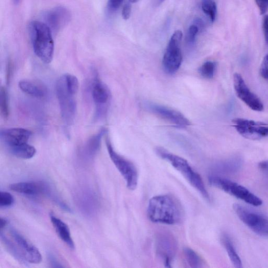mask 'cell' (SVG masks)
I'll list each match as a JSON object with an SVG mask.
<instances>
[{
    "mask_svg": "<svg viewBox=\"0 0 268 268\" xmlns=\"http://www.w3.org/2000/svg\"><path fill=\"white\" fill-rule=\"evenodd\" d=\"M182 215L180 204L171 195L154 196L149 201L147 215L152 222L176 225L181 221Z\"/></svg>",
    "mask_w": 268,
    "mask_h": 268,
    "instance_id": "obj_1",
    "label": "cell"
},
{
    "mask_svg": "<svg viewBox=\"0 0 268 268\" xmlns=\"http://www.w3.org/2000/svg\"><path fill=\"white\" fill-rule=\"evenodd\" d=\"M34 51L37 57L45 64L51 62L54 53L52 31L44 22L34 21L30 25Z\"/></svg>",
    "mask_w": 268,
    "mask_h": 268,
    "instance_id": "obj_2",
    "label": "cell"
},
{
    "mask_svg": "<svg viewBox=\"0 0 268 268\" xmlns=\"http://www.w3.org/2000/svg\"><path fill=\"white\" fill-rule=\"evenodd\" d=\"M156 152L160 158L170 163L206 201H210L201 177L193 170L187 160L161 147L156 149Z\"/></svg>",
    "mask_w": 268,
    "mask_h": 268,
    "instance_id": "obj_3",
    "label": "cell"
},
{
    "mask_svg": "<svg viewBox=\"0 0 268 268\" xmlns=\"http://www.w3.org/2000/svg\"><path fill=\"white\" fill-rule=\"evenodd\" d=\"M208 182L211 186L218 188L226 193L255 206L262 204V201L255 194L244 187L227 179L217 176L208 177Z\"/></svg>",
    "mask_w": 268,
    "mask_h": 268,
    "instance_id": "obj_4",
    "label": "cell"
},
{
    "mask_svg": "<svg viewBox=\"0 0 268 268\" xmlns=\"http://www.w3.org/2000/svg\"><path fill=\"white\" fill-rule=\"evenodd\" d=\"M106 145L109 156L124 179L127 187L134 190L138 185V174L135 166L115 150L109 137L106 138Z\"/></svg>",
    "mask_w": 268,
    "mask_h": 268,
    "instance_id": "obj_5",
    "label": "cell"
},
{
    "mask_svg": "<svg viewBox=\"0 0 268 268\" xmlns=\"http://www.w3.org/2000/svg\"><path fill=\"white\" fill-rule=\"evenodd\" d=\"M182 37V32L177 30L169 42L163 60L164 70L168 74H175L181 65L182 55L180 45Z\"/></svg>",
    "mask_w": 268,
    "mask_h": 268,
    "instance_id": "obj_6",
    "label": "cell"
},
{
    "mask_svg": "<svg viewBox=\"0 0 268 268\" xmlns=\"http://www.w3.org/2000/svg\"><path fill=\"white\" fill-rule=\"evenodd\" d=\"M56 89L62 118L67 125H71L75 118L76 103L75 95L70 93L66 87L64 76L56 83Z\"/></svg>",
    "mask_w": 268,
    "mask_h": 268,
    "instance_id": "obj_7",
    "label": "cell"
},
{
    "mask_svg": "<svg viewBox=\"0 0 268 268\" xmlns=\"http://www.w3.org/2000/svg\"><path fill=\"white\" fill-rule=\"evenodd\" d=\"M233 208L236 215L247 227L255 233L268 236V220L238 204Z\"/></svg>",
    "mask_w": 268,
    "mask_h": 268,
    "instance_id": "obj_8",
    "label": "cell"
},
{
    "mask_svg": "<svg viewBox=\"0 0 268 268\" xmlns=\"http://www.w3.org/2000/svg\"><path fill=\"white\" fill-rule=\"evenodd\" d=\"M237 132L244 137L258 140L268 136V125L255 121L237 119L233 121Z\"/></svg>",
    "mask_w": 268,
    "mask_h": 268,
    "instance_id": "obj_9",
    "label": "cell"
},
{
    "mask_svg": "<svg viewBox=\"0 0 268 268\" xmlns=\"http://www.w3.org/2000/svg\"><path fill=\"white\" fill-rule=\"evenodd\" d=\"M10 232L14 243L26 262L38 264L41 262L43 258L35 246L15 229L11 228Z\"/></svg>",
    "mask_w": 268,
    "mask_h": 268,
    "instance_id": "obj_10",
    "label": "cell"
},
{
    "mask_svg": "<svg viewBox=\"0 0 268 268\" xmlns=\"http://www.w3.org/2000/svg\"><path fill=\"white\" fill-rule=\"evenodd\" d=\"M234 86L237 96L249 108L255 111H263L262 102L256 94L250 90L241 75H234Z\"/></svg>",
    "mask_w": 268,
    "mask_h": 268,
    "instance_id": "obj_11",
    "label": "cell"
},
{
    "mask_svg": "<svg viewBox=\"0 0 268 268\" xmlns=\"http://www.w3.org/2000/svg\"><path fill=\"white\" fill-rule=\"evenodd\" d=\"M71 14L66 8L58 7L46 11L44 15L45 23L52 32L58 33L64 29L70 20Z\"/></svg>",
    "mask_w": 268,
    "mask_h": 268,
    "instance_id": "obj_12",
    "label": "cell"
},
{
    "mask_svg": "<svg viewBox=\"0 0 268 268\" xmlns=\"http://www.w3.org/2000/svg\"><path fill=\"white\" fill-rule=\"evenodd\" d=\"M147 106L154 115L179 128H186L191 125L190 122L185 116L175 110L153 103H149Z\"/></svg>",
    "mask_w": 268,
    "mask_h": 268,
    "instance_id": "obj_13",
    "label": "cell"
},
{
    "mask_svg": "<svg viewBox=\"0 0 268 268\" xmlns=\"http://www.w3.org/2000/svg\"><path fill=\"white\" fill-rule=\"evenodd\" d=\"M156 245L157 252L163 258L165 266L172 267L177 248L175 239L171 234H162L158 237Z\"/></svg>",
    "mask_w": 268,
    "mask_h": 268,
    "instance_id": "obj_14",
    "label": "cell"
},
{
    "mask_svg": "<svg viewBox=\"0 0 268 268\" xmlns=\"http://www.w3.org/2000/svg\"><path fill=\"white\" fill-rule=\"evenodd\" d=\"M92 97L96 105L97 115L101 116L106 110L110 98V92L105 84L96 78L93 83Z\"/></svg>",
    "mask_w": 268,
    "mask_h": 268,
    "instance_id": "obj_15",
    "label": "cell"
},
{
    "mask_svg": "<svg viewBox=\"0 0 268 268\" xmlns=\"http://www.w3.org/2000/svg\"><path fill=\"white\" fill-rule=\"evenodd\" d=\"M32 134L30 131L22 128L5 129L0 132L1 139L7 147L28 143Z\"/></svg>",
    "mask_w": 268,
    "mask_h": 268,
    "instance_id": "obj_16",
    "label": "cell"
},
{
    "mask_svg": "<svg viewBox=\"0 0 268 268\" xmlns=\"http://www.w3.org/2000/svg\"><path fill=\"white\" fill-rule=\"evenodd\" d=\"M10 189L22 194L35 196L47 192V187L43 182H23L13 183L9 187Z\"/></svg>",
    "mask_w": 268,
    "mask_h": 268,
    "instance_id": "obj_17",
    "label": "cell"
},
{
    "mask_svg": "<svg viewBox=\"0 0 268 268\" xmlns=\"http://www.w3.org/2000/svg\"><path fill=\"white\" fill-rule=\"evenodd\" d=\"M19 87L25 93L36 98L44 97L47 89L43 83L32 80H22L19 82Z\"/></svg>",
    "mask_w": 268,
    "mask_h": 268,
    "instance_id": "obj_18",
    "label": "cell"
},
{
    "mask_svg": "<svg viewBox=\"0 0 268 268\" xmlns=\"http://www.w3.org/2000/svg\"><path fill=\"white\" fill-rule=\"evenodd\" d=\"M50 218L56 233L62 241L70 249H74L75 244L68 226L62 220L52 215H50Z\"/></svg>",
    "mask_w": 268,
    "mask_h": 268,
    "instance_id": "obj_19",
    "label": "cell"
},
{
    "mask_svg": "<svg viewBox=\"0 0 268 268\" xmlns=\"http://www.w3.org/2000/svg\"><path fill=\"white\" fill-rule=\"evenodd\" d=\"M10 152L17 158L23 159H30L35 156L36 153L35 148L28 143L8 147Z\"/></svg>",
    "mask_w": 268,
    "mask_h": 268,
    "instance_id": "obj_20",
    "label": "cell"
},
{
    "mask_svg": "<svg viewBox=\"0 0 268 268\" xmlns=\"http://www.w3.org/2000/svg\"><path fill=\"white\" fill-rule=\"evenodd\" d=\"M222 242L234 266L237 268L242 267V260L238 255L230 238L227 235H224L222 237Z\"/></svg>",
    "mask_w": 268,
    "mask_h": 268,
    "instance_id": "obj_21",
    "label": "cell"
},
{
    "mask_svg": "<svg viewBox=\"0 0 268 268\" xmlns=\"http://www.w3.org/2000/svg\"><path fill=\"white\" fill-rule=\"evenodd\" d=\"M106 132V130L103 129L89 140L86 146V151L89 156H94L97 151L99 150L102 138Z\"/></svg>",
    "mask_w": 268,
    "mask_h": 268,
    "instance_id": "obj_22",
    "label": "cell"
},
{
    "mask_svg": "<svg viewBox=\"0 0 268 268\" xmlns=\"http://www.w3.org/2000/svg\"><path fill=\"white\" fill-rule=\"evenodd\" d=\"M184 255L188 264L194 268L202 267V261L200 257L191 248L186 247L184 249Z\"/></svg>",
    "mask_w": 268,
    "mask_h": 268,
    "instance_id": "obj_23",
    "label": "cell"
},
{
    "mask_svg": "<svg viewBox=\"0 0 268 268\" xmlns=\"http://www.w3.org/2000/svg\"><path fill=\"white\" fill-rule=\"evenodd\" d=\"M202 9L210 20L214 22L216 19L217 7L214 0H202Z\"/></svg>",
    "mask_w": 268,
    "mask_h": 268,
    "instance_id": "obj_24",
    "label": "cell"
},
{
    "mask_svg": "<svg viewBox=\"0 0 268 268\" xmlns=\"http://www.w3.org/2000/svg\"><path fill=\"white\" fill-rule=\"evenodd\" d=\"M0 111L2 117L7 119L10 115L9 97L7 90L3 87L0 89Z\"/></svg>",
    "mask_w": 268,
    "mask_h": 268,
    "instance_id": "obj_25",
    "label": "cell"
},
{
    "mask_svg": "<svg viewBox=\"0 0 268 268\" xmlns=\"http://www.w3.org/2000/svg\"><path fill=\"white\" fill-rule=\"evenodd\" d=\"M216 67V63L211 61L206 62L199 68V73L204 78L211 79L214 77Z\"/></svg>",
    "mask_w": 268,
    "mask_h": 268,
    "instance_id": "obj_26",
    "label": "cell"
},
{
    "mask_svg": "<svg viewBox=\"0 0 268 268\" xmlns=\"http://www.w3.org/2000/svg\"><path fill=\"white\" fill-rule=\"evenodd\" d=\"M64 77L68 90L70 93L75 95L78 91L79 86L77 78L71 74H66Z\"/></svg>",
    "mask_w": 268,
    "mask_h": 268,
    "instance_id": "obj_27",
    "label": "cell"
},
{
    "mask_svg": "<svg viewBox=\"0 0 268 268\" xmlns=\"http://www.w3.org/2000/svg\"><path fill=\"white\" fill-rule=\"evenodd\" d=\"M15 199L11 194L7 192H0V206L1 207H9L13 205Z\"/></svg>",
    "mask_w": 268,
    "mask_h": 268,
    "instance_id": "obj_28",
    "label": "cell"
},
{
    "mask_svg": "<svg viewBox=\"0 0 268 268\" xmlns=\"http://www.w3.org/2000/svg\"><path fill=\"white\" fill-rule=\"evenodd\" d=\"M199 31L198 28L194 24L189 27L187 36V41L189 43L193 44L194 43L196 36Z\"/></svg>",
    "mask_w": 268,
    "mask_h": 268,
    "instance_id": "obj_29",
    "label": "cell"
},
{
    "mask_svg": "<svg viewBox=\"0 0 268 268\" xmlns=\"http://www.w3.org/2000/svg\"><path fill=\"white\" fill-rule=\"evenodd\" d=\"M260 74L263 78L268 80V54L265 56L263 60L260 68Z\"/></svg>",
    "mask_w": 268,
    "mask_h": 268,
    "instance_id": "obj_30",
    "label": "cell"
},
{
    "mask_svg": "<svg viewBox=\"0 0 268 268\" xmlns=\"http://www.w3.org/2000/svg\"><path fill=\"white\" fill-rule=\"evenodd\" d=\"M132 6L130 3L126 4L123 8L122 15L123 19L125 20H128L130 19L131 15Z\"/></svg>",
    "mask_w": 268,
    "mask_h": 268,
    "instance_id": "obj_31",
    "label": "cell"
},
{
    "mask_svg": "<svg viewBox=\"0 0 268 268\" xmlns=\"http://www.w3.org/2000/svg\"><path fill=\"white\" fill-rule=\"evenodd\" d=\"M257 5L261 15H264L268 10V0H256Z\"/></svg>",
    "mask_w": 268,
    "mask_h": 268,
    "instance_id": "obj_32",
    "label": "cell"
},
{
    "mask_svg": "<svg viewBox=\"0 0 268 268\" xmlns=\"http://www.w3.org/2000/svg\"><path fill=\"white\" fill-rule=\"evenodd\" d=\"M124 0H109L108 6L112 10L118 9L123 3Z\"/></svg>",
    "mask_w": 268,
    "mask_h": 268,
    "instance_id": "obj_33",
    "label": "cell"
},
{
    "mask_svg": "<svg viewBox=\"0 0 268 268\" xmlns=\"http://www.w3.org/2000/svg\"><path fill=\"white\" fill-rule=\"evenodd\" d=\"M262 27L264 38L268 44V15L265 16L263 19Z\"/></svg>",
    "mask_w": 268,
    "mask_h": 268,
    "instance_id": "obj_34",
    "label": "cell"
},
{
    "mask_svg": "<svg viewBox=\"0 0 268 268\" xmlns=\"http://www.w3.org/2000/svg\"><path fill=\"white\" fill-rule=\"evenodd\" d=\"M259 167L262 172L268 174V160L259 163Z\"/></svg>",
    "mask_w": 268,
    "mask_h": 268,
    "instance_id": "obj_35",
    "label": "cell"
},
{
    "mask_svg": "<svg viewBox=\"0 0 268 268\" xmlns=\"http://www.w3.org/2000/svg\"><path fill=\"white\" fill-rule=\"evenodd\" d=\"M195 25L198 28L199 31L203 30L204 25L203 21L200 18H196L194 21Z\"/></svg>",
    "mask_w": 268,
    "mask_h": 268,
    "instance_id": "obj_36",
    "label": "cell"
},
{
    "mask_svg": "<svg viewBox=\"0 0 268 268\" xmlns=\"http://www.w3.org/2000/svg\"><path fill=\"white\" fill-rule=\"evenodd\" d=\"M8 224V221L7 219L2 218L1 219V225H0V230H1V231H3L5 229V228L7 227V225Z\"/></svg>",
    "mask_w": 268,
    "mask_h": 268,
    "instance_id": "obj_37",
    "label": "cell"
},
{
    "mask_svg": "<svg viewBox=\"0 0 268 268\" xmlns=\"http://www.w3.org/2000/svg\"><path fill=\"white\" fill-rule=\"evenodd\" d=\"M139 0H129L130 3L132 4L136 3Z\"/></svg>",
    "mask_w": 268,
    "mask_h": 268,
    "instance_id": "obj_38",
    "label": "cell"
},
{
    "mask_svg": "<svg viewBox=\"0 0 268 268\" xmlns=\"http://www.w3.org/2000/svg\"><path fill=\"white\" fill-rule=\"evenodd\" d=\"M159 1L160 2H162H162H164L165 0H159Z\"/></svg>",
    "mask_w": 268,
    "mask_h": 268,
    "instance_id": "obj_39",
    "label": "cell"
}]
</instances>
